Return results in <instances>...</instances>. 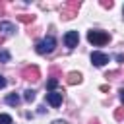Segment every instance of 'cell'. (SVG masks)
<instances>
[{
  "mask_svg": "<svg viewBox=\"0 0 124 124\" xmlns=\"http://www.w3.org/2000/svg\"><path fill=\"white\" fill-rule=\"evenodd\" d=\"M54 46H56V39H54V37H45L43 41H39V43L35 45V50H37L39 54H48V52L54 50Z\"/></svg>",
  "mask_w": 124,
  "mask_h": 124,
  "instance_id": "6da1fadb",
  "label": "cell"
},
{
  "mask_svg": "<svg viewBox=\"0 0 124 124\" xmlns=\"http://www.w3.org/2000/svg\"><path fill=\"white\" fill-rule=\"evenodd\" d=\"M87 41H89L91 45L101 46V45L108 43V35H107L105 31H89V33H87Z\"/></svg>",
  "mask_w": 124,
  "mask_h": 124,
  "instance_id": "7a4b0ae2",
  "label": "cell"
},
{
  "mask_svg": "<svg viewBox=\"0 0 124 124\" xmlns=\"http://www.w3.org/2000/svg\"><path fill=\"white\" fill-rule=\"evenodd\" d=\"M78 10H79V2H68V4L64 6V10H62V17H64V19H70V17L76 16Z\"/></svg>",
  "mask_w": 124,
  "mask_h": 124,
  "instance_id": "3957f363",
  "label": "cell"
},
{
  "mask_svg": "<svg viewBox=\"0 0 124 124\" xmlns=\"http://www.w3.org/2000/svg\"><path fill=\"white\" fill-rule=\"evenodd\" d=\"M64 43H66L68 48L78 46V43H79V35H78V31H68V33L64 35Z\"/></svg>",
  "mask_w": 124,
  "mask_h": 124,
  "instance_id": "277c9868",
  "label": "cell"
},
{
  "mask_svg": "<svg viewBox=\"0 0 124 124\" xmlns=\"http://www.w3.org/2000/svg\"><path fill=\"white\" fill-rule=\"evenodd\" d=\"M46 103H48L50 107H60V105H62V93H58V91H48V93H46Z\"/></svg>",
  "mask_w": 124,
  "mask_h": 124,
  "instance_id": "5b68a950",
  "label": "cell"
},
{
  "mask_svg": "<svg viewBox=\"0 0 124 124\" xmlns=\"http://www.w3.org/2000/svg\"><path fill=\"white\" fill-rule=\"evenodd\" d=\"M23 78L29 79V81H37L39 79V68L37 66H27L23 70Z\"/></svg>",
  "mask_w": 124,
  "mask_h": 124,
  "instance_id": "8992f818",
  "label": "cell"
},
{
  "mask_svg": "<svg viewBox=\"0 0 124 124\" xmlns=\"http://www.w3.org/2000/svg\"><path fill=\"white\" fill-rule=\"evenodd\" d=\"M91 62H93L95 66L101 68V66H105V64L108 62V56L103 54V52H93V54H91Z\"/></svg>",
  "mask_w": 124,
  "mask_h": 124,
  "instance_id": "52a82bcc",
  "label": "cell"
},
{
  "mask_svg": "<svg viewBox=\"0 0 124 124\" xmlns=\"http://www.w3.org/2000/svg\"><path fill=\"white\" fill-rule=\"evenodd\" d=\"M0 31H4L6 35H12V33H16V25L10 21H0Z\"/></svg>",
  "mask_w": 124,
  "mask_h": 124,
  "instance_id": "ba28073f",
  "label": "cell"
},
{
  "mask_svg": "<svg viewBox=\"0 0 124 124\" xmlns=\"http://www.w3.org/2000/svg\"><path fill=\"white\" fill-rule=\"evenodd\" d=\"M79 81H81V74H78V72H70V74H68V83H70V85L79 83Z\"/></svg>",
  "mask_w": 124,
  "mask_h": 124,
  "instance_id": "9c48e42d",
  "label": "cell"
},
{
  "mask_svg": "<svg viewBox=\"0 0 124 124\" xmlns=\"http://www.w3.org/2000/svg\"><path fill=\"white\" fill-rule=\"evenodd\" d=\"M6 103H8V105H12V107H17V105H19V97H17L16 93H12V95H8V97H6Z\"/></svg>",
  "mask_w": 124,
  "mask_h": 124,
  "instance_id": "30bf717a",
  "label": "cell"
},
{
  "mask_svg": "<svg viewBox=\"0 0 124 124\" xmlns=\"http://www.w3.org/2000/svg\"><path fill=\"white\" fill-rule=\"evenodd\" d=\"M17 19L23 21V23H31V21L35 19V16H17Z\"/></svg>",
  "mask_w": 124,
  "mask_h": 124,
  "instance_id": "8fae6325",
  "label": "cell"
},
{
  "mask_svg": "<svg viewBox=\"0 0 124 124\" xmlns=\"http://www.w3.org/2000/svg\"><path fill=\"white\" fill-rule=\"evenodd\" d=\"M0 124H12V116L10 114H0Z\"/></svg>",
  "mask_w": 124,
  "mask_h": 124,
  "instance_id": "7c38bea8",
  "label": "cell"
},
{
  "mask_svg": "<svg viewBox=\"0 0 124 124\" xmlns=\"http://www.w3.org/2000/svg\"><path fill=\"white\" fill-rule=\"evenodd\" d=\"M0 60L2 62H10V52L8 50H0Z\"/></svg>",
  "mask_w": 124,
  "mask_h": 124,
  "instance_id": "4fadbf2b",
  "label": "cell"
},
{
  "mask_svg": "<svg viewBox=\"0 0 124 124\" xmlns=\"http://www.w3.org/2000/svg\"><path fill=\"white\" fill-rule=\"evenodd\" d=\"M114 118L116 120H124V108H116L114 110Z\"/></svg>",
  "mask_w": 124,
  "mask_h": 124,
  "instance_id": "5bb4252c",
  "label": "cell"
},
{
  "mask_svg": "<svg viewBox=\"0 0 124 124\" xmlns=\"http://www.w3.org/2000/svg\"><path fill=\"white\" fill-rule=\"evenodd\" d=\"M33 99H35V91H31V89H27V91H25V101H29V103H31Z\"/></svg>",
  "mask_w": 124,
  "mask_h": 124,
  "instance_id": "9a60e30c",
  "label": "cell"
},
{
  "mask_svg": "<svg viewBox=\"0 0 124 124\" xmlns=\"http://www.w3.org/2000/svg\"><path fill=\"white\" fill-rule=\"evenodd\" d=\"M56 85H58V79H54V78H52V79H48V83H46V87H48L50 91H52Z\"/></svg>",
  "mask_w": 124,
  "mask_h": 124,
  "instance_id": "2e32d148",
  "label": "cell"
},
{
  "mask_svg": "<svg viewBox=\"0 0 124 124\" xmlns=\"http://www.w3.org/2000/svg\"><path fill=\"white\" fill-rule=\"evenodd\" d=\"M101 6H103V8H112V2H110V0H108V2H107V0H103V2H101Z\"/></svg>",
  "mask_w": 124,
  "mask_h": 124,
  "instance_id": "e0dca14e",
  "label": "cell"
},
{
  "mask_svg": "<svg viewBox=\"0 0 124 124\" xmlns=\"http://www.w3.org/2000/svg\"><path fill=\"white\" fill-rule=\"evenodd\" d=\"M6 85V79H4V76H0V89Z\"/></svg>",
  "mask_w": 124,
  "mask_h": 124,
  "instance_id": "ac0fdd59",
  "label": "cell"
},
{
  "mask_svg": "<svg viewBox=\"0 0 124 124\" xmlns=\"http://www.w3.org/2000/svg\"><path fill=\"white\" fill-rule=\"evenodd\" d=\"M120 101L124 103V89H120Z\"/></svg>",
  "mask_w": 124,
  "mask_h": 124,
  "instance_id": "d6986e66",
  "label": "cell"
},
{
  "mask_svg": "<svg viewBox=\"0 0 124 124\" xmlns=\"http://www.w3.org/2000/svg\"><path fill=\"white\" fill-rule=\"evenodd\" d=\"M52 124H66V122H62V120H56V122H52Z\"/></svg>",
  "mask_w": 124,
  "mask_h": 124,
  "instance_id": "ffe728a7",
  "label": "cell"
},
{
  "mask_svg": "<svg viewBox=\"0 0 124 124\" xmlns=\"http://www.w3.org/2000/svg\"><path fill=\"white\" fill-rule=\"evenodd\" d=\"M122 14H124V8H122Z\"/></svg>",
  "mask_w": 124,
  "mask_h": 124,
  "instance_id": "44dd1931",
  "label": "cell"
}]
</instances>
